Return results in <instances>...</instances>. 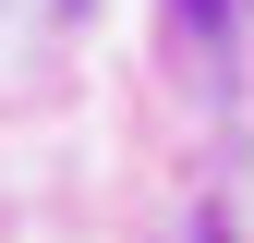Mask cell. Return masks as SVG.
I'll return each mask as SVG.
<instances>
[]
</instances>
